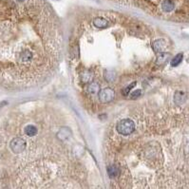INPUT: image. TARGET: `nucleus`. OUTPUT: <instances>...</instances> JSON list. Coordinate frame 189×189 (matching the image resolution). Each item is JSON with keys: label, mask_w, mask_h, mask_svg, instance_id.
Masks as SVG:
<instances>
[{"label": "nucleus", "mask_w": 189, "mask_h": 189, "mask_svg": "<svg viewBox=\"0 0 189 189\" xmlns=\"http://www.w3.org/2000/svg\"><path fill=\"white\" fill-rule=\"evenodd\" d=\"M92 78H93V74H92L90 71H88V70L82 72L81 75H80V79H81V81H82L83 83H85V84L89 83V82L92 80Z\"/></svg>", "instance_id": "9d476101"}, {"label": "nucleus", "mask_w": 189, "mask_h": 189, "mask_svg": "<svg viewBox=\"0 0 189 189\" xmlns=\"http://www.w3.org/2000/svg\"><path fill=\"white\" fill-rule=\"evenodd\" d=\"M182 59H183V54L182 53H178L174 58H172V60L170 62V65L172 67H178L182 62Z\"/></svg>", "instance_id": "f8f14e48"}, {"label": "nucleus", "mask_w": 189, "mask_h": 189, "mask_svg": "<svg viewBox=\"0 0 189 189\" xmlns=\"http://www.w3.org/2000/svg\"><path fill=\"white\" fill-rule=\"evenodd\" d=\"M107 20L104 17H97L93 20V25L98 29H104L107 27Z\"/></svg>", "instance_id": "0eeeda50"}, {"label": "nucleus", "mask_w": 189, "mask_h": 189, "mask_svg": "<svg viewBox=\"0 0 189 189\" xmlns=\"http://www.w3.org/2000/svg\"><path fill=\"white\" fill-rule=\"evenodd\" d=\"M31 58H33V53L29 51H24L20 54V60L22 62H29Z\"/></svg>", "instance_id": "4468645a"}, {"label": "nucleus", "mask_w": 189, "mask_h": 189, "mask_svg": "<svg viewBox=\"0 0 189 189\" xmlns=\"http://www.w3.org/2000/svg\"><path fill=\"white\" fill-rule=\"evenodd\" d=\"M135 86H136V82H133L132 84L128 85V86L127 88H124V89L123 90V93L124 94V95H128V93L130 92V90H131V89H132V88H134Z\"/></svg>", "instance_id": "dca6fc26"}, {"label": "nucleus", "mask_w": 189, "mask_h": 189, "mask_svg": "<svg viewBox=\"0 0 189 189\" xmlns=\"http://www.w3.org/2000/svg\"><path fill=\"white\" fill-rule=\"evenodd\" d=\"M26 146H27L26 141L19 137L13 138L10 143V147H11V151L15 154H19V153L23 152L26 149Z\"/></svg>", "instance_id": "f03ea898"}, {"label": "nucleus", "mask_w": 189, "mask_h": 189, "mask_svg": "<svg viewBox=\"0 0 189 189\" xmlns=\"http://www.w3.org/2000/svg\"><path fill=\"white\" fill-rule=\"evenodd\" d=\"M115 77H116V74H115V72H113V71L107 70V71H106V73H105V79H106V81H108V82L114 81Z\"/></svg>", "instance_id": "2eb2a0df"}, {"label": "nucleus", "mask_w": 189, "mask_h": 189, "mask_svg": "<svg viewBox=\"0 0 189 189\" xmlns=\"http://www.w3.org/2000/svg\"><path fill=\"white\" fill-rule=\"evenodd\" d=\"M169 56H170V54L167 52H161V54H159L158 57H157L156 64L157 65H164V63H166V61L168 60Z\"/></svg>", "instance_id": "1a4fd4ad"}, {"label": "nucleus", "mask_w": 189, "mask_h": 189, "mask_svg": "<svg viewBox=\"0 0 189 189\" xmlns=\"http://www.w3.org/2000/svg\"><path fill=\"white\" fill-rule=\"evenodd\" d=\"M114 98H115V92H114L113 89L109 88H103L99 93V100L103 104H106V103L111 102Z\"/></svg>", "instance_id": "7ed1b4c3"}, {"label": "nucleus", "mask_w": 189, "mask_h": 189, "mask_svg": "<svg viewBox=\"0 0 189 189\" xmlns=\"http://www.w3.org/2000/svg\"><path fill=\"white\" fill-rule=\"evenodd\" d=\"M71 137V131L69 128L67 127H64V128H62L58 133H57V138L60 140V141H63V142H66L68 141L70 138Z\"/></svg>", "instance_id": "20e7f679"}, {"label": "nucleus", "mask_w": 189, "mask_h": 189, "mask_svg": "<svg viewBox=\"0 0 189 189\" xmlns=\"http://www.w3.org/2000/svg\"><path fill=\"white\" fill-rule=\"evenodd\" d=\"M141 93H142L141 89H136L135 91H133L132 93H130V97H131L132 99H136V98H138V97L141 95Z\"/></svg>", "instance_id": "f3484780"}, {"label": "nucleus", "mask_w": 189, "mask_h": 189, "mask_svg": "<svg viewBox=\"0 0 189 189\" xmlns=\"http://www.w3.org/2000/svg\"><path fill=\"white\" fill-rule=\"evenodd\" d=\"M161 7L164 12H171L175 9V4L173 3V1H171V0H164L161 4Z\"/></svg>", "instance_id": "423d86ee"}, {"label": "nucleus", "mask_w": 189, "mask_h": 189, "mask_svg": "<svg viewBox=\"0 0 189 189\" xmlns=\"http://www.w3.org/2000/svg\"><path fill=\"white\" fill-rule=\"evenodd\" d=\"M119 172H120L119 168L116 165H114V164L113 165H109L107 167V173H108V175H109L110 178L117 177L119 175Z\"/></svg>", "instance_id": "9b49d317"}, {"label": "nucleus", "mask_w": 189, "mask_h": 189, "mask_svg": "<svg viewBox=\"0 0 189 189\" xmlns=\"http://www.w3.org/2000/svg\"><path fill=\"white\" fill-rule=\"evenodd\" d=\"M99 89H100V86L97 83L92 82V83L88 85L86 90H87V92L88 94H95V93H97L99 91Z\"/></svg>", "instance_id": "6e6552de"}, {"label": "nucleus", "mask_w": 189, "mask_h": 189, "mask_svg": "<svg viewBox=\"0 0 189 189\" xmlns=\"http://www.w3.org/2000/svg\"><path fill=\"white\" fill-rule=\"evenodd\" d=\"M152 48L155 52H163V51L166 48V42L164 39H157L153 42Z\"/></svg>", "instance_id": "39448f33"}, {"label": "nucleus", "mask_w": 189, "mask_h": 189, "mask_svg": "<svg viewBox=\"0 0 189 189\" xmlns=\"http://www.w3.org/2000/svg\"><path fill=\"white\" fill-rule=\"evenodd\" d=\"M116 129L118 133L121 135H124V136L130 135L135 130V124L130 119H123L119 121V123L117 124Z\"/></svg>", "instance_id": "f257e3e1"}, {"label": "nucleus", "mask_w": 189, "mask_h": 189, "mask_svg": "<svg viewBox=\"0 0 189 189\" xmlns=\"http://www.w3.org/2000/svg\"><path fill=\"white\" fill-rule=\"evenodd\" d=\"M25 133L29 136V137H33V136H35L37 134V128L34 127L33 124H29L25 128Z\"/></svg>", "instance_id": "ddd939ff"}, {"label": "nucleus", "mask_w": 189, "mask_h": 189, "mask_svg": "<svg viewBox=\"0 0 189 189\" xmlns=\"http://www.w3.org/2000/svg\"><path fill=\"white\" fill-rule=\"evenodd\" d=\"M16 1L18 2V3H22V2H24L25 0H16Z\"/></svg>", "instance_id": "a211bd4d"}]
</instances>
